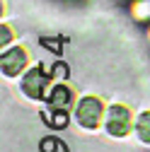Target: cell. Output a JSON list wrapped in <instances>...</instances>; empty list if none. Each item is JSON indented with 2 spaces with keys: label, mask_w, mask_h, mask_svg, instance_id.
I'll list each match as a JSON object with an SVG mask.
<instances>
[{
  "label": "cell",
  "mask_w": 150,
  "mask_h": 152,
  "mask_svg": "<svg viewBox=\"0 0 150 152\" xmlns=\"http://www.w3.org/2000/svg\"><path fill=\"white\" fill-rule=\"evenodd\" d=\"M136 135H138L140 142L150 145V111L138 113V118H136Z\"/></svg>",
  "instance_id": "cell-6"
},
{
  "label": "cell",
  "mask_w": 150,
  "mask_h": 152,
  "mask_svg": "<svg viewBox=\"0 0 150 152\" xmlns=\"http://www.w3.org/2000/svg\"><path fill=\"white\" fill-rule=\"evenodd\" d=\"M49 106L51 109H58V111H70V106H73V89L68 87V85H63V82H58V85H53L51 87V92H49Z\"/></svg>",
  "instance_id": "cell-5"
},
{
  "label": "cell",
  "mask_w": 150,
  "mask_h": 152,
  "mask_svg": "<svg viewBox=\"0 0 150 152\" xmlns=\"http://www.w3.org/2000/svg\"><path fill=\"white\" fill-rule=\"evenodd\" d=\"M12 39H15V34H12V29H10L7 24H3V51L7 48V44L12 46Z\"/></svg>",
  "instance_id": "cell-8"
},
{
  "label": "cell",
  "mask_w": 150,
  "mask_h": 152,
  "mask_svg": "<svg viewBox=\"0 0 150 152\" xmlns=\"http://www.w3.org/2000/svg\"><path fill=\"white\" fill-rule=\"evenodd\" d=\"M104 104L99 97H95V94H85V97H80V102L75 104V121H78L85 130H95L99 128V123L104 121Z\"/></svg>",
  "instance_id": "cell-2"
},
{
  "label": "cell",
  "mask_w": 150,
  "mask_h": 152,
  "mask_svg": "<svg viewBox=\"0 0 150 152\" xmlns=\"http://www.w3.org/2000/svg\"><path fill=\"white\" fill-rule=\"evenodd\" d=\"M148 36H150V31H148Z\"/></svg>",
  "instance_id": "cell-10"
},
{
  "label": "cell",
  "mask_w": 150,
  "mask_h": 152,
  "mask_svg": "<svg viewBox=\"0 0 150 152\" xmlns=\"http://www.w3.org/2000/svg\"><path fill=\"white\" fill-rule=\"evenodd\" d=\"M131 128H136V121L131 116V109L124 104H111L104 113V130L111 138H126Z\"/></svg>",
  "instance_id": "cell-3"
},
{
  "label": "cell",
  "mask_w": 150,
  "mask_h": 152,
  "mask_svg": "<svg viewBox=\"0 0 150 152\" xmlns=\"http://www.w3.org/2000/svg\"><path fill=\"white\" fill-rule=\"evenodd\" d=\"M131 15H133L138 22H148L150 20V0H136V3L131 5Z\"/></svg>",
  "instance_id": "cell-7"
},
{
  "label": "cell",
  "mask_w": 150,
  "mask_h": 152,
  "mask_svg": "<svg viewBox=\"0 0 150 152\" xmlns=\"http://www.w3.org/2000/svg\"><path fill=\"white\" fill-rule=\"evenodd\" d=\"M56 145H58V142H56L53 138H46L41 142V152H56Z\"/></svg>",
  "instance_id": "cell-9"
},
{
  "label": "cell",
  "mask_w": 150,
  "mask_h": 152,
  "mask_svg": "<svg viewBox=\"0 0 150 152\" xmlns=\"http://www.w3.org/2000/svg\"><path fill=\"white\" fill-rule=\"evenodd\" d=\"M49 85H51V72L44 65H32L29 70L22 72V80H20V89L24 97L34 99V102H41L49 97Z\"/></svg>",
  "instance_id": "cell-1"
},
{
  "label": "cell",
  "mask_w": 150,
  "mask_h": 152,
  "mask_svg": "<svg viewBox=\"0 0 150 152\" xmlns=\"http://www.w3.org/2000/svg\"><path fill=\"white\" fill-rule=\"evenodd\" d=\"M27 63H29L27 48L10 46V48L3 51V61H0V65H3V75H5V77H17L20 72L27 70Z\"/></svg>",
  "instance_id": "cell-4"
}]
</instances>
